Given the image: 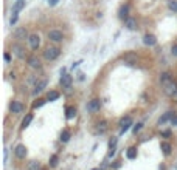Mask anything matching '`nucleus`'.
<instances>
[{"instance_id": "1", "label": "nucleus", "mask_w": 177, "mask_h": 170, "mask_svg": "<svg viewBox=\"0 0 177 170\" xmlns=\"http://www.w3.org/2000/svg\"><path fill=\"white\" fill-rule=\"evenodd\" d=\"M162 87H163V93H165L168 98H175V95H177V82L169 81L166 84H163Z\"/></svg>"}, {"instance_id": "2", "label": "nucleus", "mask_w": 177, "mask_h": 170, "mask_svg": "<svg viewBox=\"0 0 177 170\" xmlns=\"http://www.w3.org/2000/svg\"><path fill=\"white\" fill-rule=\"evenodd\" d=\"M59 54H61V50L58 47H48L44 51V59L45 60H54V59L59 57Z\"/></svg>"}, {"instance_id": "3", "label": "nucleus", "mask_w": 177, "mask_h": 170, "mask_svg": "<svg viewBox=\"0 0 177 170\" xmlns=\"http://www.w3.org/2000/svg\"><path fill=\"white\" fill-rule=\"evenodd\" d=\"M131 125H132V117H131V116H124L123 119L120 121V132H121V133L128 132Z\"/></svg>"}, {"instance_id": "4", "label": "nucleus", "mask_w": 177, "mask_h": 170, "mask_svg": "<svg viewBox=\"0 0 177 170\" xmlns=\"http://www.w3.org/2000/svg\"><path fill=\"white\" fill-rule=\"evenodd\" d=\"M48 39L51 42H62V39H64V34L61 33V31H58V30H51V31H48Z\"/></svg>"}, {"instance_id": "5", "label": "nucleus", "mask_w": 177, "mask_h": 170, "mask_svg": "<svg viewBox=\"0 0 177 170\" xmlns=\"http://www.w3.org/2000/svg\"><path fill=\"white\" fill-rule=\"evenodd\" d=\"M101 108V101L100 99H92L89 104H87V110L90 113H95V111H100Z\"/></svg>"}, {"instance_id": "6", "label": "nucleus", "mask_w": 177, "mask_h": 170, "mask_svg": "<svg viewBox=\"0 0 177 170\" xmlns=\"http://www.w3.org/2000/svg\"><path fill=\"white\" fill-rule=\"evenodd\" d=\"M28 43H30L31 50H37L39 45H40V37H39V34H31L28 37Z\"/></svg>"}, {"instance_id": "7", "label": "nucleus", "mask_w": 177, "mask_h": 170, "mask_svg": "<svg viewBox=\"0 0 177 170\" xmlns=\"http://www.w3.org/2000/svg\"><path fill=\"white\" fill-rule=\"evenodd\" d=\"M72 82H73V79H72L70 74H62L61 79H59V84L62 85V88H70L72 87Z\"/></svg>"}, {"instance_id": "8", "label": "nucleus", "mask_w": 177, "mask_h": 170, "mask_svg": "<svg viewBox=\"0 0 177 170\" xmlns=\"http://www.w3.org/2000/svg\"><path fill=\"white\" fill-rule=\"evenodd\" d=\"M9 110H11V113H22L25 110V107H23V104H20L17 101H12L9 104Z\"/></svg>"}, {"instance_id": "9", "label": "nucleus", "mask_w": 177, "mask_h": 170, "mask_svg": "<svg viewBox=\"0 0 177 170\" xmlns=\"http://www.w3.org/2000/svg\"><path fill=\"white\" fill-rule=\"evenodd\" d=\"M28 33H26L25 28H17L14 31V39H17V40H25V39H28Z\"/></svg>"}, {"instance_id": "10", "label": "nucleus", "mask_w": 177, "mask_h": 170, "mask_svg": "<svg viewBox=\"0 0 177 170\" xmlns=\"http://www.w3.org/2000/svg\"><path fill=\"white\" fill-rule=\"evenodd\" d=\"M12 53H14V56L17 59H25V50L20 45H17V43L12 45Z\"/></svg>"}, {"instance_id": "11", "label": "nucleus", "mask_w": 177, "mask_h": 170, "mask_svg": "<svg viewBox=\"0 0 177 170\" xmlns=\"http://www.w3.org/2000/svg\"><path fill=\"white\" fill-rule=\"evenodd\" d=\"M14 153H16V156L19 159H23L25 156H26V147L23 146V144H19V146L14 149Z\"/></svg>"}, {"instance_id": "12", "label": "nucleus", "mask_w": 177, "mask_h": 170, "mask_svg": "<svg viewBox=\"0 0 177 170\" xmlns=\"http://www.w3.org/2000/svg\"><path fill=\"white\" fill-rule=\"evenodd\" d=\"M143 43H145L146 47H154V45L157 43V39H155V36H152V34H146V36L143 37Z\"/></svg>"}, {"instance_id": "13", "label": "nucleus", "mask_w": 177, "mask_h": 170, "mask_svg": "<svg viewBox=\"0 0 177 170\" xmlns=\"http://www.w3.org/2000/svg\"><path fill=\"white\" fill-rule=\"evenodd\" d=\"M45 87H47V79H40V81H37L36 85H34V95L40 93V91H44Z\"/></svg>"}, {"instance_id": "14", "label": "nucleus", "mask_w": 177, "mask_h": 170, "mask_svg": "<svg viewBox=\"0 0 177 170\" xmlns=\"http://www.w3.org/2000/svg\"><path fill=\"white\" fill-rule=\"evenodd\" d=\"M28 65H30V68H33V70H39L40 68V60L36 56H31V57H28Z\"/></svg>"}, {"instance_id": "15", "label": "nucleus", "mask_w": 177, "mask_h": 170, "mask_svg": "<svg viewBox=\"0 0 177 170\" xmlns=\"http://www.w3.org/2000/svg\"><path fill=\"white\" fill-rule=\"evenodd\" d=\"M160 149H162V152H163V155H171V150H172V147H171V144L169 142H166V141H163L162 144H160Z\"/></svg>"}, {"instance_id": "16", "label": "nucleus", "mask_w": 177, "mask_h": 170, "mask_svg": "<svg viewBox=\"0 0 177 170\" xmlns=\"http://www.w3.org/2000/svg\"><path fill=\"white\" fill-rule=\"evenodd\" d=\"M118 16H120V19H128L129 17V5H123L120 8V11H118Z\"/></svg>"}, {"instance_id": "17", "label": "nucleus", "mask_w": 177, "mask_h": 170, "mask_svg": "<svg viewBox=\"0 0 177 170\" xmlns=\"http://www.w3.org/2000/svg\"><path fill=\"white\" fill-rule=\"evenodd\" d=\"M172 117H174V113H172V111H168V113H165V114H163V116L160 117V119H158V125L166 124L169 119H172Z\"/></svg>"}, {"instance_id": "18", "label": "nucleus", "mask_w": 177, "mask_h": 170, "mask_svg": "<svg viewBox=\"0 0 177 170\" xmlns=\"http://www.w3.org/2000/svg\"><path fill=\"white\" fill-rule=\"evenodd\" d=\"M124 25H126L128 30H135L137 28V20L132 19V17H128V19H124Z\"/></svg>"}, {"instance_id": "19", "label": "nucleus", "mask_w": 177, "mask_h": 170, "mask_svg": "<svg viewBox=\"0 0 177 170\" xmlns=\"http://www.w3.org/2000/svg\"><path fill=\"white\" fill-rule=\"evenodd\" d=\"M169 81H172L171 73H168V71H163V73L160 74V82H162V85H163V84H166V82H169Z\"/></svg>"}, {"instance_id": "20", "label": "nucleus", "mask_w": 177, "mask_h": 170, "mask_svg": "<svg viewBox=\"0 0 177 170\" xmlns=\"http://www.w3.org/2000/svg\"><path fill=\"white\" fill-rule=\"evenodd\" d=\"M75 114H76V108L75 107H67V110H65V117L67 119H73Z\"/></svg>"}, {"instance_id": "21", "label": "nucleus", "mask_w": 177, "mask_h": 170, "mask_svg": "<svg viewBox=\"0 0 177 170\" xmlns=\"http://www.w3.org/2000/svg\"><path fill=\"white\" fill-rule=\"evenodd\" d=\"M22 8H25V0H17V2L14 3V6H12V11L17 14V12H19Z\"/></svg>"}, {"instance_id": "22", "label": "nucleus", "mask_w": 177, "mask_h": 170, "mask_svg": "<svg viewBox=\"0 0 177 170\" xmlns=\"http://www.w3.org/2000/svg\"><path fill=\"white\" fill-rule=\"evenodd\" d=\"M126 156H128V159H135V158H137V149H135V147H131V149H128V152H126Z\"/></svg>"}, {"instance_id": "23", "label": "nucleus", "mask_w": 177, "mask_h": 170, "mask_svg": "<svg viewBox=\"0 0 177 170\" xmlns=\"http://www.w3.org/2000/svg\"><path fill=\"white\" fill-rule=\"evenodd\" d=\"M42 165H40L39 161H30L28 162V170H40Z\"/></svg>"}, {"instance_id": "24", "label": "nucleus", "mask_w": 177, "mask_h": 170, "mask_svg": "<svg viewBox=\"0 0 177 170\" xmlns=\"http://www.w3.org/2000/svg\"><path fill=\"white\" fill-rule=\"evenodd\" d=\"M31 121H33V114H26L23 117V121H22V128H26V127L31 124Z\"/></svg>"}, {"instance_id": "25", "label": "nucleus", "mask_w": 177, "mask_h": 170, "mask_svg": "<svg viewBox=\"0 0 177 170\" xmlns=\"http://www.w3.org/2000/svg\"><path fill=\"white\" fill-rule=\"evenodd\" d=\"M62 142H69L70 139V130H64V132L61 133V138H59Z\"/></svg>"}, {"instance_id": "26", "label": "nucleus", "mask_w": 177, "mask_h": 170, "mask_svg": "<svg viewBox=\"0 0 177 170\" xmlns=\"http://www.w3.org/2000/svg\"><path fill=\"white\" fill-rule=\"evenodd\" d=\"M58 98H59V93H58V91H50V93L47 95V101H50V102L56 101Z\"/></svg>"}, {"instance_id": "27", "label": "nucleus", "mask_w": 177, "mask_h": 170, "mask_svg": "<svg viewBox=\"0 0 177 170\" xmlns=\"http://www.w3.org/2000/svg\"><path fill=\"white\" fill-rule=\"evenodd\" d=\"M124 62H128V63H135V62H137V57H135L134 54H126L124 56Z\"/></svg>"}, {"instance_id": "28", "label": "nucleus", "mask_w": 177, "mask_h": 170, "mask_svg": "<svg viewBox=\"0 0 177 170\" xmlns=\"http://www.w3.org/2000/svg\"><path fill=\"white\" fill-rule=\"evenodd\" d=\"M106 130H107V122H106V121H101V122L98 124V132H100V133H104Z\"/></svg>"}, {"instance_id": "29", "label": "nucleus", "mask_w": 177, "mask_h": 170, "mask_svg": "<svg viewBox=\"0 0 177 170\" xmlns=\"http://www.w3.org/2000/svg\"><path fill=\"white\" fill-rule=\"evenodd\" d=\"M48 164H50V167H56L58 165V155H51Z\"/></svg>"}, {"instance_id": "30", "label": "nucleus", "mask_w": 177, "mask_h": 170, "mask_svg": "<svg viewBox=\"0 0 177 170\" xmlns=\"http://www.w3.org/2000/svg\"><path fill=\"white\" fill-rule=\"evenodd\" d=\"M168 6H169L171 11L177 12V0H169V2H168Z\"/></svg>"}, {"instance_id": "31", "label": "nucleus", "mask_w": 177, "mask_h": 170, "mask_svg": "<svg viewBox=\"0 0 177 170\" xmlns=\"http://www.w3.org/2000/svg\"><path fill=\"white\" fill-rule=\"evenodd\" d=\"M44 104H45V101H44V99H39L37 102H34V104H33V107H34V108H39V107H42Z\"/></svg>"}, {"instance_id": "32", "label": "nucleus", "mask_w": 177, "mask_h": 170, "mask_svg": "<svg viewBox=\"0 0 177 170\" xmlns=\"http://www.w3.org/2000/svg\"><path fill=\"white\" fill-rule=\"evenodd\" d=\"M141 127H143V124H137V125H135V127H134V133H135V135H137V133L140 132V130H141Z\"/></svg>"}, {"instance_id": "33", "label": "nucleus", "mask_w": 177, "mask_h": 170, "mask_svg": "<svg viewBox=\"0 0 177 170\" xmlns=\"http://www.w3.org/2000/svg\"><path fill=\"white\" fill-rule=\"evenodd\" d=\"M115 146H117V138H112L111 141H109V147L112 149V147H115Z\"/></svg>"}, {"instance_id": "34", "label": "nucleus", "mask_w": 177, "mask_h": 170, "mask_svg": "<svg viewBox=\"0 0 177 170\" xmlns=\"http://www.w3.org/2000/svg\"><path fill=\"white\" fill-rule=\"evenodd\" d=\"M162 135H163V136H165V138H168V136L171 135V132H169V130H165V132H163Z\"/></svg>"}, {"instance_id": "35", "label": "nucleus", "mask_w": 177, "mask_h": 170, "mask_svg": "<svg viewBox=\"0 0 177 170\" xmlns=\"http://www.w3.org/2000/svg\"><path fill=\"white\" fill-rule=\"evenodd\" d=\"M58 2H59V0H48V3H50L51 6H54V5H56V3H58Z\"/></svg>"}, {"instance_id": "36", "label": "nucleus", "mask_w": 177, "mask_h": 170, "mask_svg": "<svg viewBox=\"0 0 177 170\" xmlns=\"http://www.w3.org/2000/svg\"><path fill=\"white\" fill-rule=\"evenodd\" d=\"M171 124H172V125H177V116H174L172 119H171Z\"/></svg>"}, {"instance_id": "37", "label": "nucleus", "mask_w": 177, "mask_h": 170, "mask_svg": "<svg viewBox=\"0 0 177 170\" xmlns=\"http://www.w3.org/2000/svg\"><path fill=\"white\" fill-rule=\"evenodd\" d=\"M172 54L177 57V45H174V47H172Z\"/></svg>"}, {"instance_id": "38", "label": "nucleus", "mask_w": 177, "mask_h": 170, "mask_svg": "<svg viewBox=\"0 0 177 170\" xmlns=\"http://www.w3.org/2000/svg\"><path fill=\"white\" fill-rule=\"evenodd\" d=\"M3 57H5V62H9V60H11V56H9L8 53H6V54H5Z\"/></svg>"}, {"instance_id": "39", "label": "nucleus", "mask_w": 177, "mask_h": 170, "mask_svg": "<svg viewBox=\"0 0 177 170\" xmlns=\"http://www.w3.org/2000/svg\"><path fill=\"white\" fill-rule=\"evenodd\" d=\"M93 170H100V168H93Z\"/></svg>"}, {"instance_id": "40", "label": "nucleus", "mask_w": 177, "mask_h": 170, "mask_svg": "<svg viewBox=\"0 0 177 170\" xmlns=\"http://www.w3.org/2000/svg\"><path fill=\"white\" fill-rule=\"evenodd\" d=\"M175 101H177V95H175Z\"/></svg>"}]
</instances>
